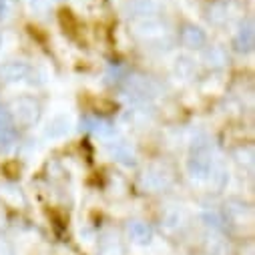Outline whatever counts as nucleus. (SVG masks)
I'll return each mask as SVG.
<instances>
[{"label": "nucleus", "mask_w": 255, "mask_h": 255, "mask_svg": "<svg viewBox=\"0 0 255 255\" xmlns=\"http://www.w3.org/2000/svg\"><path fill=\"white\" fill-rule=\"evenodd\" d=\"M12 121H16L18 125L22 127H30L38 121L40 117V105L36 99L32 97H20V99H14L10 109H8Z\"/></svg>", "instance_id": "1"}, {"label": "nucleus", "mask_w": 255, "mask_h": 255, "mask_svg": "<svg viewBox=\"0 0 255 255\" xmlns=\"http://www.w3.org/2000/svg\"><path fill=\"white\" fill-rule=\"evenodd\" d=\"M187 171L191 177L199 181L211 175V153L205 143L193 145V151H191V157L187 161Z\"/></svg>", "instance_id": "2"}, {"label": "nucleus", "mask_w": 255, "mask_h": 255, "mask_svg": "<svg viewBox=\"0 0 255 255\" xmlns=\"http://www.w3.org/2000/svg\"><path fill=\"white\" fill-rule=\"evenodd\" d=\"M171 183V171L165 165H153L143 175V185L151 191H161Z\"/></svg>", "instance_id": "3"}, {"label": "nucleus", "mask_w": 255, "mask_h": 255, "mask_svg": "<svg viewBox=\"0 0 255 255\" xmlns=\"http://www.w3.org/2000/svg\"><path fill=\"white\" fill-rule=\"evenodd\" d=\"M30 73V67L26 65L24 60H10V62H4L2 67H0V81L2 83H20L28 77Z\"/></svg>", "instance_id": "4"}, {"label": "nucleus", "mask_w": 255, "mask_h": 255, "mask_svg": "<svg viewBox=\"0 0 255 255\" xmlns=\"http://www.w3.org/2000/svg\"><path fill=\"white\" fill-rule=\"evenodd\" d=\"M73 129V121L67 117V115H56L52 117L46 127H44V137L50 139V141H56V139H62L67 137Z\"/></svg>", "instance_id": "5"}, {"label": "nucleus", "mask_w": 255, "mask_h": 255, "mask_svg": "<svg viewBox=\"0 0 255 255\" xmlns=\"http://www.w3.org/2000/svg\"><path fill=\"white\" fill-rule=\"evenodd\" d=\"M109 153H111V157L115 161H119V163H123L127 167H133L137 163V155H135L133 147L127 143V141H123V139L109 143Z\"/></svg>", "instance_id": "6"}, {"label": "nucleus", "mask_w": 255, "mask_h": 255, "mask_svg": "<svg viewBox=\"0 0 255 255\" xmlns=\"http://www.w3.org/2000/svg\"><path fill=\"white\" fill-rule=\"evenodd\" d=\"M127 10L135 16H155L163 10V0H129Z\"/></svg>", "instance_id": "7"}, {"label": "nucleus", "mask_w": 255, "mask_h": 255, "mask_svg": "<svg viewBox=\"0 0 255 255\" xmlns=\"http://www.w3.org/2000/svg\"><path fill=\"white\" fill-rule=\"evenodd\" d=\"M179 38H181V44L187 48H201L207 42V34L195 24H185L181 28Z\"/></svg>", "instance_id": "8"}, {"label": "nucleus", "mask_w": 255, "mask_h": 255, "mask_svg": "<svg viewBox=\"0 0 255 255\" xmlns=\"http://www.w3.org/2000/svg\"><path fill=\"white\" fill-rule=\"evenodd\" d=\"M127 233H129V239L137 245H149L153 241V227L145 221H131L127 227Z\"/></svg>", "instance_id": "9"}, {"label": "nucleus", "mask_w": 255, "mask_h": 255, "mask_svg": "<svg viewBox=\"0 0 255 255\" xmlns=\"http://www.w3.org/2000/svg\"><path fill=\"white\" fill-rule=\"evenodd\" d=\"M81 129L91 131V133H95V135H99V137H109V135L113 133V125H111L107 119L89 115V117H83V119H81Z\"/></svg>", "instance_id": "10"}, {"label": "nucleus", "mask_w": 255, "mask_h": 255, "mask_svg": "<svg viewBox=\"0 0 255 255\" xmlns=\"http://www.w3.org/2000/svg\"><path fill=\"white\" fill-rule=\"evenodd\" d=\"M135 32L143 38H155L163 34V24L155 16H145L139 22H135Z\"/></svg>", "instance_id": "11"}, {"label": "nucleus", "mask_w": 255, "mask_h": 255, "mask_svg": "<svg viewBox=\"0 0 255 255\" xmlns=\"http://www.w3.org/2000/svg\"><path fill=\"white\" fill-rule=\"evenodd\" d=\"M255 46V30H253V22H245L237 36H235V48L239 52H251Z\"/></svg>", "instance_id": "12"}, {"label": "nucleus", "mask_w": 255, "mask_h": 255, "mask_svg": "<svg viewBox=\"0 0 255 255\" xmlns=\"http://www.w3.org/2000/svg\"><path fill=\"white\" fill-rule=\"evenodd\" d=\"M203 60L207 62L209 67L219 69V67H223L225 62H227V54H225V50L219 48V46H209V48L205 50V54H203Z\"/></svg>", "instance_id": "13"}, {"label": "nucleus", "mask_w": 255, "mask_h": 255, "mask_svg": "<svg viewBox=\"0 0 255 255\" xmlns=\"http://www.w3.org/2000/svg\"><path fill=\"white\" fill-rule=\"evenodd\" d=\"M193 73H195V62H193V58H189V56H179L177 60H175V75L177 77H181V79H191L193 77Z\"/></svg>", "instance_id": "14"}, {"label": "nucleus", "mask_w": 255, "mask_h": 255, "mask_svg": "<svg viewBox=\"0 0 255 255\" xmlns=\"http://www.w3.org/2000/svg\"><path fill=\"white\" fill-rule=\"evenodd\" d=\"M16 143V133L12 127H0V153H8Z\"/></svg>", "instance_id": "15"}, {"label": "nucleus", "mask_w": 255, "mask_h": 255, "mask_svg": "<svg viewBox=\"0 0 255 255\" xmlns=\"http://www.w3.org/2000/svg\"><path fill=\"white\" fill-rule=\"evenodd\" d=\"M99 255H125V249L121 245V241H117V237H109L101 243V249H99Z\"/></svg>", "instance_id": "16"}, {"label": "nucleus", "mask_w": 255, "mask_h": 255, "mask_svg": "<svg viewBox=\"0 0 255 255\" xmlns=\"http://www.w3.org/2000/svg\"><path fill=\"white\" fill-rule=\"evenodd\" d=\"M10 125H12V117H10L8 109L0 105V127H10Z\"/></svg>", "instance_id": "17"}, {"label": "nucleus", "mask_w": 255, "mask_h": 255, "mask_svg": "<svg viewBox=\"0 0 255 255\" xmlns=\"http://www.w3.org/2000/svg\"><path fill=\"white\" fill-rule=\"evenodd\" d=\"M46 4H48L46 0H28L30 10L36 12V14H38V12H44V10H46Z\"/></svg>", "instance_id": "18"}, {"label": "nucleus", "mask_w": 255, "mask_h": 255, "mask_svg": "<svg viewBox=\"0 0 255 255\" xmlns=\"http://www.w3.org/2000/svg\"><path fill=\"white\" fill-rule=\"evenodd\" d=\"M203 217H205L207 225H213V227H219V225H221V219H219V215H217V213H205Z\"/></svg>", "instance_id": "19"}, {"label": "nucleus", "mask_w": 255, "mask_h": 255, "mask_svg": "<svg viewBox=\"0 0 255 255\" xmlns=\"http://www.w3.org/2000/svg\"><path fill=\"white\" fill-rule=\"evenodd\" d=\"M8 2H6V0H0V18H6L8 16Z\"/></svg>", "instance_id": "20"}, {"label": "nucleus", "mask_w": 255, "mask_h": 255, "mask_svg": "<svg viewBox=\"0 0 255 255\" xmlns=\"http://www.w3.org/2000/svg\"><path fill=\"white\" fill-rule=\"evenodd\" d=\"M0 255H12V247L6 241H0Z\"/></svg>", "instance_id": "21"}, {"label": "nucleus", "mask_w": 255, "mask_h": 255, "mask_svg": "<svg viewBox=\"0 0 255 255\" xmlns=\"http://www.w3.org/2000/svg\"><path fill=\"white\" fill-rule=\"evenodd\" d=\"M0 40H2V38H0Z\"/></svg>", "instance_id": "22"}]
</instances>
